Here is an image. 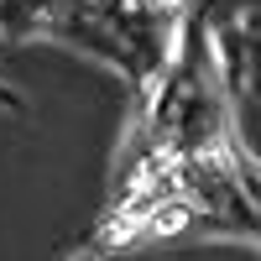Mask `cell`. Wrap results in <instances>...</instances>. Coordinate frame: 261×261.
Returning <instances> with one entry per match:
<instances>
[{
    "instance_id": "1",
    "label": "cell",
    "mask_w": 261,
    "mask_h": 261,
    "mask_svg": "<svg viewBox=\"0 0 261 261\" xmlns=\"http://www.w3.org/2000/svg\"><path fill=\"white\" fill-rule=\"evenodd\" d=\"M183 220H188V209H183V204H162V209H151L141 225H146L151 235H172V230H183Z\"/></svg>"
},
{
    "instance_id": "2",
    "label": "cell",
    "mask_w": 261,
    "mask_h": 261,
    "mask_svg": "<svg viewBox=\"0 0 261 261\" xmlns=\"http://www.w3.org/2000/svg\"><path fill=\"white\" fill-rule=\"evenodd\" d=\"M79 261H94V256H79Z\"/></svg>"
}]
</instances>
